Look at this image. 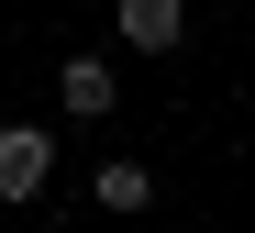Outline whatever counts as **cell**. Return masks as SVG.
Here are the masks:
<instances>
[{"label": "cell", "mask_w": 255, "mask_h": 233, "mask_svg": "<svg viewBox=\"0 0 255 233\" xmlns=\"http://www.w3.org/2000/svg\"><path fill=\"white\" fill-rule=\"evenodd\" d=\"M56 178V133L45 122H0V200H33Z\"/></svg>", "instance_id": "obj_1"}, {"label": "cell", "mask_w": 255, "mask_h": 233, "mask_svg": "<svg viewBox=\"0 0 255 233\" xmlns=\"http://www.w3.org/2000/svg\"><path fill=\"white\" fill-rule=\"evenodd\" d=\"M111 33L133 56H178L189 44V0H111Z\"/></svg>", "instance_id": "obj_2"}, {"label": "cell", "mask_w": 255, "mask_h": 233, "mask_svg": "<svg viewBox=\"0 0 255 233\" xmlns=\"http://www.w3.org/2000/svg\"><path fill=\"white\" fill-rule=\"evenodd\" d=\"M56 100H67L78 122H100V111H122V78H111V56H67V67H56Z\"/></svg>", "instance_id": "obj_3"}, {"label": "cell", "mask_w": 255, "mask_h": 233, "mask_svg": "<svg viewBox=\"0 0 255 233\" xmlns=\"http://www.w3.org/2000/svg\"><path fill=\"white\" fill-rule=\"evenodd\" d=\"M89 200H100V211H122V222H133V211H155V167H144V156L89 167Z\"/></svg>", "instance_id": "obj_4"}, {"label": "cell", "mask_w": 255, "mask_h": 233, "mask_svg": "<svg viewBox=\"0 0 255 233\" xmlns=\"http://www.w3.org/2000/svg\"><path fill=\"white\" fill-rule=\"evenodd\" d=\"M56 233H78V222H56Z\"/></svg>", "instance_id": "obj_5"}]
</instances>
